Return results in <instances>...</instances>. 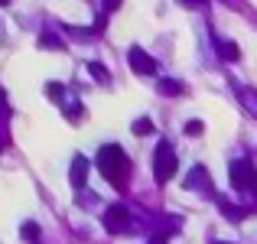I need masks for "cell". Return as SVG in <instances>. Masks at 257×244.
I'll return each instance as SVG.
<instances>
[{"label": "cell", "instance_id": "6da1fadb", "mask_svg": "<svg viewBox=\"0 0 257 244\" xmlns=\"http://www.w3.org/2000/svg\"><path fill=\"white\" fill-rule=\"evenodd\" d=\"M98 169L104 173V179L114 189H124L127 179H131V160H127V153L117 144H104L98 150Z\"/></svg>", "mask_w": 257, "mask_h": 244}, {"label": "cell", "instance_id": "7a4b0ae2", "mask_svg": "<svg viewBox=\"0 0 257 244\" xmlns=\"http://www.w3.org/2000/svg\"><path fill=\"white\" fill-rule=\"evenodd\" d=\"M176 150H173V144L170 140H160L157 144V150H153V176H157V182L160 186H166V182L176 176Z\"/></svg>", "mask_w": 257, "mask_h": 244}, {"label": "cell", "instance_id": "3957f363", "mask_svg": "<svg viewBox=\"0 0 257 244\" xmlns=\"http://www.w3.org/2000/svg\"><path fill=\"white\" fill-rule=\"evenodd\" d=\"M228 176H231V186L238 189V192L254 195V202H257V169H254L251 160H234L231 166H228Z\"/></svg>", "mask_w": 257, "mask_h": 244}, {"label": "cell", "instance_id": "277c9868", "mask_svg": "<svg viewBox=\"0 0 257 244\" xmlns=\"http://www.w3.org/2000/svg\"><path fill=\"white\" fill-rule=\"evenodd\" d=\"M131 225H134V218H131V212H127L120 202H117V205H111V208L104 212V228H107L111 234H124V231H131Z\"/></svg>", "mask_w": 257, "mask_h": 244}, {"label": "cell", "instance_id": "5b68a950", "mask_svg": "<svg viewBox=\"0 0 257 244\" xmlns=\"http://www.w3.org/2000/svg\"><path fill=\"white\" fill-rule=\"evenodd\" d=\"M127 62H131V69L137 72V75H153V72H157V59L147 49H140V46H131V49H127Z\"/></svg>", "mask_w": 257, "mask_h": 244}, {"label": "cell", "instance_id": "8992f818", "mask_svg": "<svg viewBox=\"0 0 257 244\" xmlns=\"http://www.w3.org/2000/svg\"><path fill=\"white\" fill-rule=\"evenodd\" d=\"M186 189H192V192H205V195H215V186H212V176H208V169L202 166H192V173L186 176Z\"/></svg>", "mask_w": 257, "mask_h": 244}, {"label": "cell", "instance_id": "52a82bcc", "mask_svg": "<svg viewBox=\"0 0 257 244\" xmlns=\"http://www.w3.org/2000/svg\"><path fill=\"white\" fill-rule=\"evenodd\" d=\"M215 202H218V212L225 215L228 221H234V225H238V221H244L247 215H251V208H247V205H234V202L221 199V195H218V199H215Z\"/></svg>", "mask_w": 257, "mask_h": 244}, {"label": "cell", "instance_id": "ba28073f", "mask_svg": "<svg viewBox=\"0 0 257 244\" xmlns=\"http://www.w3.org/2000/svg\"><path fill=\"white\" fill-rule=\"evenodd\" d=\"M212 43H215V52H218V56L225 59V62H238V59H241L238 43H231V39H221V36H215Z\"/></svg>", "mask_w": 257, "mask_h": 244}, {"label": "cell", "instance_id": "9c48e42d", "mask_svg": "<svg viewBox=\"0 0 257 244\" xmlns=\"http://www.w3.org/2000/svg\"><path fill=\"white\" fill-rule=\"evenodd\" d=\"M69 179H72V186L75 189H82L85 182H88V160L78 153L75 160H72V169H69Z\"/></svg>", "mask_w": 257, "mask_h": 244}, {"label": "cell", "instance_id": "30bf717a", "mask_svg": "<svg viewBox=\"0 0 257 244\" xmlns=\"http://www.w3.org/2000/svg\"><path fill=\"white\" fill-rule=\"evenodd\" d=\"M186 91V85L176 78H160V94H166V98H179V94Z\"/></svg>", "mask_w": 257, "mask_h": 244}, {"label": "cell", "instance_id": "8fae6325", "mask_svg": "<svg viewBox=\"0 0 257 244\" xmlns=\"http://www.w3.org/2000/svg\"><path fill=\"white\" fill-rule=\"evenodd\" d=\"M131 131L137 134V137H150V134L157 131V124H153L150 117H137V120H134V124H131Z\"/></svg>", "mask_w": 257, "mask_h": 244}, {"label": "cell", "instance_id": "7c38bea8", "mask_svg": "<svg viewBox=\"0 0 257 244\" xmlns=\"http://www.w3.org/2000/svg\"><path fill=\"white\" fill-rule=\"evenodd\" d=\"M238 94H241V101H244L247 111L257 114V91H254V88H238Z\"/></svg>", "mask_w": 257, "mask_h": 244}, {"label": "cell", "instance_id": "4fadbf2b", "mask_svg": "<svg viewBox=\"0 0 257 244\" xmlns=\"http://www.w3.org/2000/svg\"><path fill=\"white\" fill-rule=\"evenodd\" d=\"M88 72H91V78L101 81V85H107V81H111V75H107V69L101 62H88Z\"/></svg>", "mask_w": 257, "mask_h": 244}, {"label": "cell", "instance_id": "5bb4252c", "mask_svg": "<svg viewBox=\"0 0 257 244\" xmlns=\"http://www.w3.org/2000/svg\"><path fill=\"white\" fill-rule=\"evenodd\" d=\"M39 46H43V49H65V43L59 36H52V33H43V36H39Z\"/></svg>", "mask_w": 257, "mask_h": 244}, {"label": "cell", "instance_id": "9a60e30c", "mask_svg": "<svg viewBox=\"0 0 257 244\" xmlns=\"http://www.w3.org/2000/svg\"><path fill=\"white\" fill-rule=\"evenodd\" d=\"M20 234H23L26 241H39V225L36 221H26V225L20 228Z\"/></svg>", "mask_w": 257, "mask_h": 244}, {"label": "cell", "instance_id": "2e32d148", "mask_svg": "<svg viewBox=\"0 0 257 244\" xmlns=\"http://www.w3.org/2000/svg\"><path fill=\"white\" fill-rule=\"evenodd\" d=\"M46 94H49L52 101H62V94H65V88L59 85V81H49V85H46Z\"/></svg>", "mask_w": 257, "mask_h": 244}, {"label": "cell", "instance_id": "e0dca14e", "mask_svg": "<svg viewBox=\"0 0 257 244\" xmlns=\"http://www.w3.org/2000/svg\"><path fill=\"white\" fill-rule=\"evenodd\" d=\"M182 131H186V137H199V134L205 131V124H202V120H189V124L182 127Z\"/></svg>", "mask_w": 257, "mask_h": 244}, {"label": "cell", "instance_id": "ac0fdd59", "mask_svg": "<svg viewBox=\"0 0 257 244\" xmlns=\"http://www.w3.org/2000/svg\"><path fill=\"white\" fill-rule=\"evenodd\" d=\"M65 117H69L72 124H78V120H82V104H72V107H65Z\"/></svg>", "mask_w": 257, "mask_h": 244}, {"label": "cell", "instance_id": "d6986e66", "mask_svg": "<svg viewBox=\"0 0 257 244\" xmlns=\"http://www.w3.org/2000/svg\"><path fill=\"white\" fill-rule=\"evenodd\" d=\"M179 7H189V10H199V7H205L208 0H176Z\"/></svg>", "mask_w": 257, "mask_h": 244}, {"label": "cell", "instance_id": "ffe728a7", "mask_svg": "<svg viewBox=\"0 0 257 244\" xmlns=\"http://www.w3.org/2000/svg\"><path fill=\"white\" fill-rule=\"evenodd\" d=\"M120 4H124V0H104V10H107V13H111V10H117V7H120Z\"/></svg>", "mask_w": 257, "mask_h": 244}, {"label": "cell", "instance_id": "44dd1931", "mask_svg": "<svg viewBox=\"0 0 257 244\" xmlns=\"http://www.w3.org/2000/svg\"><path fill=\"white\" fill-rule=\"evenodd\" d=\"M212 244H231V241H212Z\"/></svg>", "mask_w": 257, "mask_h": 244}, {"label": "cell", "instance_id": "7402d4cb", "mask_svg": "<svg viewBox=\"0 0 257 244\" xmlns=\"http://www.w3.org/2000/svg\"><path fill=\"white\" fill-rule=\"evenodd\" d=\"M7 4H10V0H0V7H7Z\"/></svg>", "mask_w": 257, "mask_h": 244}, {"label": "cell", "instance_id": "603a6c76", "mask_svg": "<svg viewBox=\"0 0 257 244\" xmlns=\"http://www.w3.org/2000/svg\"><path fill=\"white\" fill-rule=\"evenodd\" d=\"M0 150H4V137H0Z\"/></svg>", "mask_w": 257, "mask_h": 244}]
</instances>
